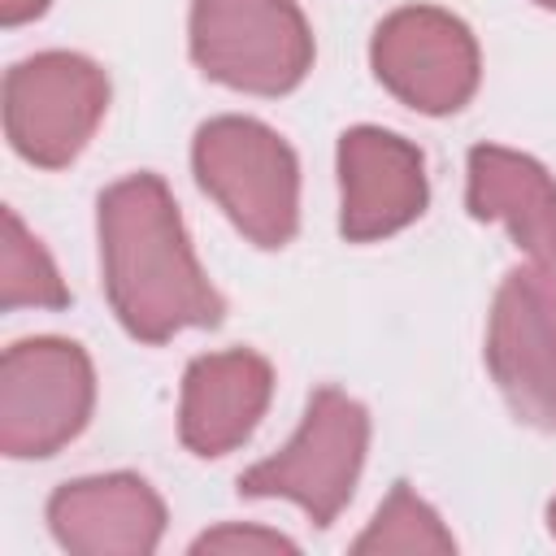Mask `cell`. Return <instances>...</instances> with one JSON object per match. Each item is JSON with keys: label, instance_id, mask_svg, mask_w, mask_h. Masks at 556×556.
I'll list each match as a JSON object with an SVG mask.
<instances>
[{"label": "cell", "instance_id": "cell-16", "mask_svg": "<svg viewBox=\"0 0 556 556\" xmlns=\"http://www.w3.org/2000/svg\"><path fill=\"white\" fill-rule=\"evenodd\" d=\"M48 4H52V0H0V22H4V26H26V22L43 17Z\"/></svg>", "mask_w": 556, "mask_h": 556}, {"label": "cell", "instance_id": "cell-10", "mask_svg": "<svg viewBox=\"0 0 556 556\" xmlns=\"http://www.w3.org/2000/svg\"><path fill=\"white\" fill-rule=\"evenodd\" d=\"M48 530L78 556H148L165 534V504L139 473H91L52 491Z\"/></svg>", "mask_w": 556, "mask_h": 556}, {"label": "cell", "instance_id": "cell-12", "mask_svg": "<svg viewBox=\"0 0 556 556\" xmlns=\"http://www.w3.org/2000/svg\"><path fill=\"white\" fill-rule=\"evenodd\" d=\"M465 204L478 222H500L526 261L556 265V178L534 156L500 143L469 148Z\"/></svg>", "mask_w": 556, "mask_h": 556}, {"label": "cell", "instance_id": "cell-4", "mask_svg": "<svg viewBox=\"0 0 556 556\" xmlns=\"http://www.w3.org/2000/svg\"><path fill=\"white\" fill-rule=\"evenodd\" d=\"M187 48L204 78L248 96H287L313 70V30L295 0H191Z\"/></svg>", "mask_w": 556, "mask_h": 556}, {"label": "cell", "instance_id": "cell-9", "mask_svg": "<svg viewBox=\"0 0 556 556\" xmlns=\"http://www.w3.org/2000/svg\"><path fill=\"white\" fill-rule=\"evenodd\" d=\"M339 230L352 243L400 235L426 213V156L395 130L352 126L339 135Z\"/></svg>", "mask_w": 556, "mask_h": 556}, {"label": "cell", "instance_id": "cell-1", "mask_svg": "<svg viewBox=\"0 0 556 556\" xmlns=\"http://www.w3.org/2000/svg\"><path fill=\"white\" fill-rule=\"evenodd\" d=\"M104 295L139 343H165L182 330L217 326L226 300L208 282L178 204L156 174H130L96 204Z\"/></svg>", "mask_w": 556, "mask_h": 556}, {"label": "cell", "instance_id": "cell-6", "mask_svg": "<svg viewBox=\"0 0 556 556\" xmlns=\"http://www.w3.org/2000/svg\"><path fill=\"white\" fill-rule=\"evenodd\" d=\"M109 109V78L78 52H35L4 74V135L39 169L70 165Z\"/></svg>", "mask_w": 556, "mask_h": 556}, {"label": "cell", "instance_id": "cell-15", "mask_svg": "<svg viewBox=\"0 0 556 556\" xmlns=\"http://www.w3.org/2000/svg\"><path fill=\"white\" fill-rule=\"evenodd\" d=\"M195 556L213 552V556H295V539L278 534V530H265V526H252V521H222L213 530H204L195 543H191Z\"/></svg>", "mask_w": 556, "mask_h": 556}, {"label": "cell", "instance_id": "cell-5", "mask_svg": "<svg viewBox=\"0 0 556 556\" xmlns=\"http://www.w3.org/2000/svg\"><path fill=\"white\" fill-rule=\"evenodd\" d=\"M96 408V369L74 339L35 334L4 348L0 361V447L13 460H39L83 434Z\"/></svg>", "mask_w": 556, "mask_h": 556}, {"label": "cell", "instance_id": "cell-13", "mask_svg": "<svg viewBox=\"0 0 556 556\" xmlns=\"http://www.w3.org/2000/svg\"><path fill=\"white\" fill-rule=\"evenodd\" d=\"M352 552L356 556H387V552H400V556H447V552H456V539L443 526V517L408 482H395L391 495L369 517V526L352 539Z\"/></svg>", "mask_w": 556, "mask_h": 556}, {"label": "cell", "instance_id": "cell-8", "mask_svg": "<svg viewBox=\"0 0 556 556\" xmlns=\"http://www.w3.org/2000/svg\"><path fill=\"white\" fill-rule=\"evenodd\" d=\"M369 65L400 104L426 117L465 109L482 78L473 30L456 13L434 4L387 13L369 39Z\"/></svg>", "mask_w": 556, "mask_h": 556}, {"label": "cell", "instance_id": "cell-17", "mask_svg": "<svg viewBox=\"0 0 556 556\" xmlns=\"http://www.w3.org/2000/svg\"><path fill=\"white\" fill-rule=\"evenodd\" d=\"M547 530H552V539H556V495H552V504H547Z\"/></svg>", "mask_w": 556, "mask_h": 556}, {"label": "cell", "instance_id": "cell-14", "mask_svg": "<svg viewBox=\"0 0 556 556\" xmlns=\"http://www.w3.org/2000/svg\"><path fill=\"white\" fill-rule=\"evenodd\" d=\"M70 287L52 265L48 248L26 230L17 208H4V239H0V308H65Z\"/></svg>", "mask_w": 556, "mask_h": 556}, {"label": "cell", "instance_id": "cell-11", "mask_svg": "<svg viewBox=\"0 0 556 556\" xmlns=\"http://www.w3.org/2000/svg\"><path fill=\"white\" fill-rule=\"evenodd\" d=\"M274 395V369L248 348L204 352L182 374L178 395V439L195 456L235 452L265 417Z\"/></svg>", "mask_w": 556, "mask_h": 556}, {"label": "cell", "instance_id": "cell-2", "mask_svg": "<svg viewBox=\"0 0 556 556\" xmlns=\"http://www.w3.org/2000/svg\"><path fill=\"white\" fill-rule=\"evenodd\" d=\"M200 191L256 248H287L300 230V161L291 143L256 117H213L191 139Z\"/></svg>", "mask_w": 556, "mask_h": 556}, {"label": "cell", "instance_id": "cell-7", "mask_svg": "<svg viewBox=\"0 0 556 556\" xmlns=\"http://www.w3.org/2000/svg\"><path fill=\"white\" fill-rule=\"evenodd\" d=\"M486 369L517 421L556 434V265L504 274L486 317Z\"/></svg>", "mask_w": 556, "mask_h": 556}, {"label": "cell", "instance_id": "cell-3", "mask_svg": "<svg viewBox=\"0 0 556 556\" xmlns=\"http://www.w3.org/2000/svg\"><path fill=\"white\" fill-rule=\"evenodd\" d=\"M365 452H369L365 404L339 387H321L313 391L282 452L239 473V491L252 500H291L313 526H330L356 491Z\"/></svg>", "mask_w": 556, "mask_h": 556}, {"label": "cell", "instance_id": "cell-18", "mask_svg": "<svg viewBox=\"0 0 556 556\" xmlns=\"http://www.w3.org/2000/svg\"><path fill=\"white\" fill-rule=\"evenodd\" d=\"M534 4H543V9H556V0H534Z\"/></svg>", "mask_w": 556, "mask_h": 556}]
</instances>
